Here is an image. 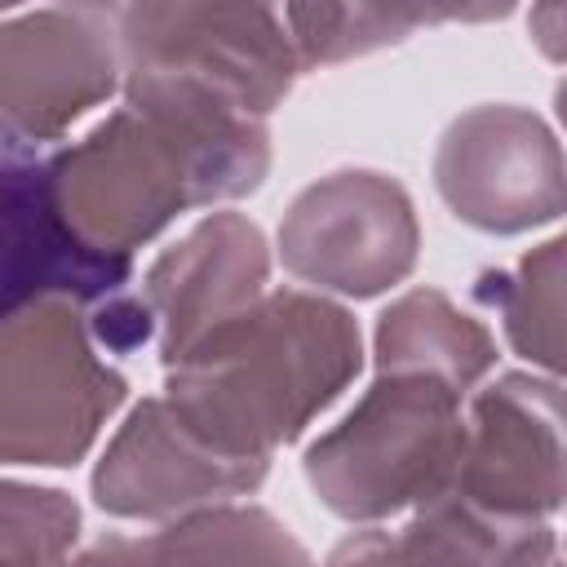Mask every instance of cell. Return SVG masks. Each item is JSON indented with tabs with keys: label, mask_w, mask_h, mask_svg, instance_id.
<instances>
[{
	"label": "cell",
	"mask_w": 567,
	"mask_h": 567,
	"mask_svg": "<svg viewBox=\"0 0 567 567\" xmlns=\"http://www.w3.org/2000/svg\"><path fill=\"white\" fill-rule=\"evenodd\" d=\"M363 368L359 323L323 292L270 288L164 363L168 403L221 452L266 461L297 443Z\"/></svg>",
	"instance_id": "cell-1"
},
{
	"label": "cell",
	"mask_w": 567,
	"mask_h": 567,
	"mask_svg": "<svg viewBox=\"0 0 567 567\" xmlns=\"http://www.w3.org/2000/svg\"><path fill=\"white\" fill-rule=\"evenodd\" d=\"M266 173V124H173L128 102L80 142L44 155L58 213L89 248L111 257H133L186 208L252 195Z\"/></svg>",
	"instance_id": "cell-2"
},
{
	"label": "cell",
	"mask_w": 567,
	"mask_h": 567,
	"mask_svg": "<svg viewBox=\"0 0 567 567\" xmlns=\"http://www.w3.org/2000/svg\"><path fill=\"white\" fill-rule=\"evenodd\" d=\"M465 399L425 372H377L359 403L306 447L301 474L310 492L359 527L421 509L456 483Z\"/></svg>",
	"instance_id": "cell-3"
},
{
	"label": "cell",
	"mask_w": 567,
	"mask_h": 567,
	"mask_svg": "<svg viewBox=\"0 0 567 567\" xmlns=\"http://www.w3.org/2000/svg\"><path fill=\"white\" fill-rule=\"evenodd\" d=\"M75 301H31L4 315L0 337V456L4 465H75L120 412L128 381L102 359Z\"/></svg>",
	"instance_id": "cell-4"
},
{
	"label": "cell",
	"mask_w": 567,
	"mask_h": 567,
	"mask_svg": "<svg viewBox=\"0 0 567 567\" xmlns=\"http://www.w3.org/2000/svg\"><path fill=\"white\" fill-rule=\"evenodd\" d=\"M124 89L190 93L266 120L301 58L284 9L266 4H115Z\"/></svg>",
	"instance_id": "cell-5"
},
{
	"label": "cell",
	"mask_w": 567,
	"mask_h": 567,
	"mask_svg": "<svg viewBox=\"0 0 567 567\" xmlns=\"http://www.w3.org/2000/svg\"><path fill=\"white\" fill-rule=\"evenodd\" d=\"M111 93H124L115 4H49L0 22L4 142L40 151Z\"/></svg>",
	"instance_id": "cell-6"
},
{
	"label": "cell",
	"mask_w": 567,
	"mask_h": 567,
	"mask_svg": "<svg viewBox=\"0 0 567 567\" xmlns=\"http://www.w3.org/2000/svg\"><path fill=\"white\" fill-rule=\"evenodd\" d=\"M416 248L421 226L408 190L372 168H341L310 182L279 221L284 270L337 297H377L403 284Z\"/></svg>",
	"instance_id": "cell-7"
},
{
	"label": "cell",
	"mask_w": 567,
	"mask_h": 567,
	"mask_svg": "<svg viewBox=\"0 0 567 567\" xmlns=\"http://www.w3.org/2000/svg\"><path fill=\"white\" fill-rule=\"evenodd\" d=\"M434 190L456 221L523 235L567 213V151L536 111L487 102L443 128Z\"/></svg>",
	"instance_id": "cell-8"
},
{
	"label": "cell",
	"mask_w": 567,
	"mask_h": 567,
	"mask_svg": "<svg viewBox=\"0 0 567 567\" xmlns=\"http://www.w3.org/2000/svg\"><path fill=\"white\" fill-rule=\"evenodd\" d=\"M452 487L505 518L549 523L567 509V385L540 372H501L478 385Z\"/></svg>",
	"instance_id": "cell-9"
},
{
	"label": "cell",
	"mask_w": 567,
	"mask_h": 567,
	"mask_svg": "<svg viewBox=\"0 0 567 567\" xmlns=\"http://www.w3.org/2000/svg\"><path fill=\"white\" fill-rule=\"evenodd\" d=\"M266 461H239L213 447L168 403V394H155L142 399L111 434L93 470V501L115 518L173 523L252 496L266 483Z\"/></svg>",
	"instance_id": "cell-10"
},
{
	"label": "cell",
	"mask_w": 567,
	"mask_h": 567,
	"mask_svg": "<svg viewBox=\"0 0 567 567\" xmlns=\"http://www.w3.org/2000/svg\"><path fill=\"white\" fill-rule=\"evenodd\" d=\"M270 248L257 221L244 213H208L177 244H168L146 279L142 297L159 319V354L173 363L217 323L235 319L266 297Z\"/></svg>",
	"instance_id": "cell-11"
},
{
	"label": "cell",
	"mask_w": 567,
	"mask_h": 567,
	"mask_svg": "<svg viewBox=\"0 0 567 567\" xmlns=\"http://www.w3.org/2000/svg\"><path fill=\"white\" fill-rule=\"evenodd\" d=\"M133 257L89 248L58 213L44 155L4 142V315L31 301L97 306L124 292Z\"/></svg>",
	"instance_id": "cell-12"
},
{
	"label": "cell",
	"mask_w": 567,
	"mask_h": 567,
	"mask_svg": "<svg viewBox=\"0 0 567 567\" xmlns=\"http://www.w3.org/2000/svg\"><path fill=\"white\" fill-rule=\"evenodd\" d=\"M394 549L399 567H549L558 536L540 518H505L447 487L408 514Z\"/></svg>",
	"instance_id": "cell-13"
},
{
	"label": "cell",
	"mask_w": 567,
	"mask_h": 567,
	"mask_svg": "<svg viewBox=\"0 0 567 567\" xmlns=\"http://www.w3.org/2000/svg\"><path fill=\"white\" fill-rule=\"evenodd\" d=\"M377 372H425L461 394H474L496 368V341L487 323L465 315L439 288H412L377 319Z\"/></svg>",
	"instance_id": "cell-14"
},
{
	"label": "cell",
	"mask_w": 567,
	"mask_h": 567,
	"mask_svg": "<svg viewBox=\"0 0 567 567\" xmlns=\"http://www.w3.org/2000/svg\"><path fill=\"white\" fill-rule=\"evenodd\" d=\"M474 297L501 319L514 354L567 385V230L527 248L514 266L483 270Z\"/></svg>",
	"instance_id": "cell-15"
},
{
	"label": "cell",
	"mask_w": 567,
	"mask_h": 567,
	"mask_svg": "<svg viewBox=\"0 0 567 567\" xmlns=\"http://www.w3.org/2000/svg\"><path fill=\"white\" fill-rule=\"evenodd\" d=\"M151 567H315L310 549L261 505H213L146 536Z\"/></svg>",
	"instance_id": "cell-16"
},
{
	"label": "cell",
	"mask_w": 567,
	"mask_h": 567,
	"mask_svg": "<svg viewBox=\"0 0 567 567\" xmlns=\"http://www.w3.org/2000/svg\"><path fill=\"white\" fill-rule=\"evenodd\" d=\"M509 9H434V4H288L284 22L297 44L301 71L337 66L346 58H363L372 49L408 40L416 27L439 22H478V18H505Z\"/></svg>",
	"instance_id": "cell-17"
},
{
	"label": "cell",
	"mask_w": 567,
	"mask_h": 567,
	"mask_svg": "<svg viewBox=\"0 0 567 567\" xmlns=\"http://www.w3.org/2000/svg\"><path fill=\"white\" fill-rule=\"evenodd\" d=\"M4 567H66L80 540V505L58 487L4 483Z\"/></svg>",
	"instance_id": "cell-18"
},
{
	"label": "cell",
	"mask_w": 567,
	"mask_h": 567,
	"mask_svg": "<svg viewBox=\"0 0 567 567\" xmlns=\"http://www.w3.org/2000/svg\"><path fill=\"white\" fill-rule=\"evenodd\" d=\"M89 328H93V341L106 350V354H128L137 346H146L155 332H159V319L151 310V301L137 292H115L106 301H97L89 310Z\"/></svg>",
	"instance_id": "cell-19"
},
{
	"label": "cell",
	"mask_w": 567,
	"mask_h": 567,
	"mask_svg": "<svg viewBox=\"0 0 567 567\" xmlns=\"http://www.w3.org/2000/svg\"><path fill=\"white\" fill-rule=\"evenodd\" d=\"M323 567H399L394 532H385V527H359L346 540H337V549L328 554Z\"/></svg>",
	"instance_id": "cell-20"
},
{
	"label": "cell",
	"mask_w": 567,
	"mask_h": 567,
	"mask_svg": "<svg viewBox=\"0 0 567 567\" xmlns=\"http://www.w3.org/2000/svg\"><path fill=\"white\" fill-rule=\"evenodd\" d=\"M66 567H151V549L142 536H102L89 549L71 554Z\"/></svg>",
	"instance_id": "cell-21"
},
{
	"label": "cell",
	"mask_w": 567,
	"mask_h": 567,
	"mask_svg": "<svg viewBox=\"0 0 567 567\" xmlns=\"http://www.w3.org/2000/svg\"><path fill=\"white\" fill-rule=\"evenodd\" d=\"M527 31H532V44L549 62H567V4H536V9H527Z\"/></svg>",
	"instance_id": "cell-22"
},
{
	"label": "cell",
	"mask_w": 567,
	"mask_h": 567,
	"mask_svg": "<svg viewBox=\"0 0 567 567\" xmlns=\"http://www.w3.org/2000/svg\"><path fill=\"white\" fill-rule=\"evenodd\" d=\"M554 115H558V124L567 128V80L554 89Z\"/></svg>",
	"instance_id": "cell-23"
},
{
	"label": "cell",
	"mask_w": 567,
	"mask_h": 567,
	"mask_svg": "<svg viewBox=\"0 0 567 567\" xmlns=\"http://www.w3.org/2000/svg\"><path fill=\"white\" fill-rule=\"evenodd\" d=\"M549 567H567V563H558V558H554V563H549Z\"/></svg>",
	"instance_id": "cell-24"
}]
</instances>
